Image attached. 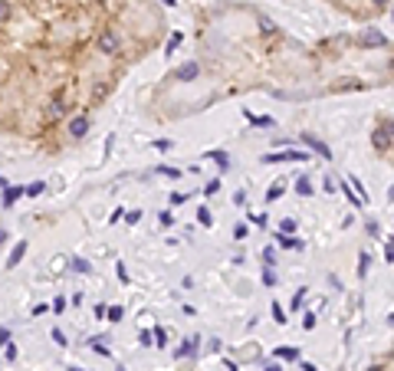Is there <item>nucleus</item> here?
<instances>
[{
    "mask_svg": "<svg viewBox=\"0 0 394 371\" xmlns=\"http://www.w3.org/2000/svg\"><path fill=\"white\" fill-rule=\"evenodd\" d=\"M161 33L155 0H0V138L49 155L82 142Z\"/></svg>",
    "mask_w": 394,
    "mask_h": 371,
    "instance_id": "f257e3e1",
    "label": "nucleus"
},
{
    "mask_svg": "<svg viewBox=\"0 0 394 371\" xmlns=\"http://www.w3.org/2000/svg\"><path fill=\"white\" fill-rule=\"evenodd\" d=\"M302 299H306V289L296 292V299H292V309H299V306H302Z\"/></svg>",
    "mask_w": 394,
    "mask_h": 371,
    "instance_id": "6e6552de",
    "label": "nucleus"
},
{
    "mask_svg": "<svg viewBox=\"0 0 394 371\" xmlns=\"http://www.w3.org/2000/svg\"><path fill=\"white\" fill-rule=\"evenodd\" d=\"M362 43H365V46H385V36H381L378 30H365Z\"/></svg>",
    "mask_w": 394,
    "mask_h": 371,
    "instance_id": "7ed1b4c3",
    "label": "nucleus"
},
{
    "mask_svg": "<svg viewBox=\"0 0 394 371\" xmlns=\"http://www.w3.org/2000/svg\"><path fill=\"white\" fill-rule=\"evenodd\" d=\"M375 148H391V135H388V128H378V132H375Z\"/></svg>",
    "mask_w": 394,
    "mask_h": 371,
    "instance_id": "20e7f679",
    "label": "nucleus"
},
{
    "mask_svg": "<svg viewBox=\"0 0 394 371\" xmlns=\"http://www.w3.org/2000/svg\"><path fill=\"white\" fill-rule=\"evenodd\" d=\"M306 158H309L306 151H283V155H269L263 161H306Z\"/></svg>",
    "mask_w": 394,
    "mask_h": 371,
    "instance_id": "f03ea898",
    "label": "nucleus"
},
{
    "mask_svg": "<svg viewBox=\"0 0 394 371\" xmlns=\"http://www.w3.org/2000/svg\"><path fill=\"white\" fill-rule=\"evenodd\" d=\"M296 190H299V194H309V190H312V187H309V181H306V178H302V181L296 184Z\"/></svg>",
    "mask_w": 394,
    "mask_h": 371,
    "instance_id": "423d86ee",
    "label": "nucleus"
},
{
    "mask_svg": "<svg viewBox=\"0 0 394 371\" xmlns=\"http://www.w3.org/2000/svg\"><path fill=\"white\" fill-rule=\"evenodd\" d=\"M302 138H306V142H309V145H312V148H315V151H319V155H325V158H329V148H325V145H322V142H319V138H312V135H302Z\"/></svg>",
    "mask_w": 394,
    "mask_h": 371,
    "instance_id": "39448f33",
    "label": "nucleus"
},
{
    "mask_svg": "<svg viewBox=\"0 0 394 371\" xmlns=\"http://www.w3.org/2000/svg\"><path fill=\"white\" fill-rule=\"evenodd\" d=\"M388 3H391V0H371V7H375V10H388Z\"/></svg>",
    "mask_w": 394,
    "mask_h": 371,
    "instance_id": "0eeeda50",
    "label": "nucleus"
},
{
    "mask_svg": "<svg viewBox=\"0 0 394 371\" xmlns=\"http://www.w3.org/2000/svg\"><path fill=\"white\" fill-rule=\"evenodd\" d=\"M266 371H279V368H266Z\"/></svg>",
    "mask_w": 394,
    "mask_h": 371,
    "instance_id": "1a4fd4ad",
    "label": "nucleus"
}]
</instances>
